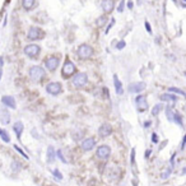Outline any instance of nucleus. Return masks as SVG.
<instances>
[{
	"label": "nucleus",
	"mask_w": 186,
	"mask_h": 186,
	"mask_svg": "<svg viewBox=\"0 0 186 186\" xmlns=\"http://www.w3.org/2000/svg\"><path fill=\"white\" fill-rule=\"evenodd\" d=\"M28 74H30V78L32 79L33 82H40V81H42V79H44L46 73H45V69L42 68V66L35 65V66H31V68H30Z\"/></svg>",
	"instance_id": "1"
},
{
	"label": "nucleus",
	"mask_w": 186,
	"mask_h": 186,
	"mask_svg": "<svg viewBox=\"0 0 186 186\" xmlns=\"http://www.w3.org/2000/svg\"><path fill=\"white\" fill-rule=\"evenodd\" d=\"M77 54L81 59H89L93 55V47L87 45V44H83V45H81L78 47Z\"/></svg>",
	"instance_id": "2"
},
{
	"label": "nucleus",
	"mask_w": 186,
	"mask_h": 186,
	"mask_svg": "<svg viewBox=\"0 0 186 186\" xmlns=\"http://www.w3.org/2000/svg\"><path fill=\"white\" fill-rule=\"evenodd\" d=\"M87 82H88V75L86 73H78V74H75L74 78H73V81H72L73 86L77 87V88H81V87L86 86Z\"/></svg>",
	"instance_id": "3"
},
{
	"label": "nucleus",
	"mask_w": 186,
	"mask_h": 186,
	"mask_svg": "<svg viewBox=\"0 0 186 186\" xmlns=\"http://www.w3.org/2000/svg\"><path fill=\"white\" fill-rule=\"evenodd\" d=\"M75 70H77V68H75V64H74L73 61H70V60H66V61H65V64L63 65L61 74H63V77L68 78V77L73 75V74L75 73Z\"/></svg>",
	"instance_id": "4"
},
{
	"label": "nucleus",
	"mask_w": 186,
	"mask_h": 186,
	"mask_svg": "<svg viewBox=\"0 0 186 186\" xmlns=\"http://www.w3.org/2000/svg\"><path fill=\"white\" fill-rule=\"evenodd\" d=\"M27 37H28V40H31V41H36V40L44 38L45 37V32L41 28H38V27H31L28 30Z\"/></svg>",
	"instance_id": "5"
},
{
	"label": "nucleus",
	"mask_w": 186,
	"mask_h": 186,
	"mask_svg": "<svg viewBox=\"0 0 186 186\" xmlns=\"http://www.w3.org/2000/svg\"><path fill=\"white\" fill-rule=\"evenodd\" d=\"M60 64V59L58 56H49L46 60H45V66L49 72H54L58 69V66Z\"/></svg>",
	"instance_id": "6"
},
{
	"label": "nucleus",
	"mask_w": 186,
	"mask_h": 186,
	"mask_svg": "<svg viewBox=\"0 0 186 186\" xmlns=\"http://www.w3.org/2000/svg\"><path fill=\"white\" fill-rule=\"evenodd\" d=\"M40 51H41V49H40L38 45H27L24 47V54L27 55L28 58H36L38 54H40Z\"/></svg>",
	"instance_id": "7"
},
{
	"label": "nucleus",
	"mask_w": 186,
	"mask_h": 186,
	"mask_svg": "<svg viewBox=\"0 0 186 186\" xmlns=\"http://www.w3.org/2000/svg\"><path fill=\"white\" fill-rule=\"evenodd\" d=\"M46 91H47V93H50V95H52V96H58L59 93L63 91V87L59 82H52V83H49L46 86Z\"/></svg>",
	"instance_id": "8"
},
{
	"label": "nucleus",
	"mask_w": 186,
	"mask_h": 186,
	"mask_svg": "<svg viewBox=\"0 0 186 186\" xmlns=\"http://www.w3.org/2000/svg\"><path fill=\"white\" fill-rule=\"evenodd\" d=\"M111 154V148L109 147V145H101V147H98L97 149V157L100 159H107Z\"/></svg>",
	"instance_id": "9"
},
{
	"label": "nucleus",
	"mask_w": 186,
	"mask_h": 186,
	"mask_svg": "<svg viewBox=\"0 0 186 186\" xmlns=\"http://www.w3.org/2000/svg\"><path fill=\"white\" fill-rule=\"evenodd\" d=\"M135 102H137V107H138V110L142 112V111H145L148 109V102H147V98H145V96H143V95H140V96H138L137 97V100H135Z\"/></svg>",
	"instance_id": "10"
},
{
	"label": "nucleus",
	"mask_w": 186,
	"mask_h": 186,
	"mask_svg": "<svg viewBox=\"0 0 186 186\" xmlns=\"http://www.w3.org/2000/svg\"><path fill=\"white\" fill-rule=\"evenodd\" d=\"M95 145H96V140L95 139H93V138H87V139H84L82 142L81 147H82L83 151L88 152V151H92L93 148H95Z\"/></svg>",
	"instance_id": "11"
},
{
	"label": "nucleus",
	"mask_w": 186,
	"mask_h": 186,
	"mask_svg": "<svg viewBox=\"0 0 186 186\" xmlns=\"http://www.w3.org/2000/svg\"><path fill=\"white\" fill-rule=\"evenodd\" d=\"M145 87L147 86H145L144 82H137V83H133V84L129 86V91L131 93H140L145 89Z\"/></svg>",
	"instance_id": "12"
},
{
	"label": "nucleus",
	"mask_w": 186,
	"mask_h": 186,
	"mask_svg": "<svg viewBox=\"0 0 186 186\" xmlns=\"http://www.w3.org/2000/svg\"><path fill=\"white\" fill-rule=\"evenodd\" d=\"M111 133H112V128H111L110 124H103V125H101L100 129H98V134H100V137H102V138H106V137L111 135Z\"/></svg>",
	"instance_id": "13"
},
{
	"label": "nucleus",
	"mask_w": 186,
	"mask_h": 186,
	"mask_svg": "<svg viewBox=\"0 0 186 186\" xmlns=\"http://www.w3.org/2000/svg\"><path fill=\"white\" fill-rule=\"evenodd\" d=\"M2 102H3V105H5L7 107H9V109L14 110L17 107L16 100H14V97H12V96H3L2 97Z\"/></svg>",
	"instance_id": "14"
},
{
	"label": "nucleus",
	"mask_w": 186,
	"mask_h": 186,
	"mask_svg": "<svg viewBox=\"0 0 186 186\" xmlns=\"http://www.w3.org/2000/svg\"><path fill=\"white\" fill-rule=\"evenodd\" d=\"M101 7L106 14H110L114 9V2L112 0H101Z\"/></svg>",
	"instance_id": "15"
},
{
	"label": "nucleus",
	"mask_w": 186,
	"mask_h": 186,
	"mask_svg": "<svg viewBox=\"0 0 186 186\" xmlns=\"http://www.w3.org/2000/svg\"><path fill=\"white\" fill-rule=\"evenodd\" d=\"M0 123L4 125L10 123V115L5 109H0Z\"/></svg>",
	"instance_id": "16"
},
{
	"label": "nucleus",
	"mask_w": 186,
	"mask_h": 186,
	"mask_svg": "<svg viewBox=\"0 0 186 186\" xmlns=\"http://www.w3.org/2000/svg\"><path fill=\"white\" fill-rule=\"evenodd\" d=\"M114 84H115L116 93H117L119 96H121L123 93H124V89H123V84H121V82H120V81H119L117 75H114Z\"/></svg>",
	"instance_id": "17"
},
{
	"label": "nucleus",
	"mask_w": 186,
	"mask_h": 186,
	"mask_svg": "<svg viewBox=\"0 0 186 186\" xmlns=\"http://www.w3.org/2000/svg\"><path fill=\"white\" fill-rule=\"evenodd\" d=\"M161 101H163V102H176L177 97L175 95H171V93H163V95H161Z\"/></svg>",
	"instance_id": "18"
},
{
	"label": "nucleus",
	"mask_w": 186,
	"mask_h": 186,
	"mask_svg": "<svg viewBox=\"0 0 186 186\" xmlns=\"http://www.w3.org/2000/svg\"><path fill=\"white\" fill-rule=\"evenodd\" d=\"M13 129H14L16 134H17V137H18V139H19V138L22 137V133H23V129H24L23 124H22L21 121H17L14 125H13Z\"/></svg>",
	"instance_id": "19"
},
{
	"label": "nucleus",
	"mask_w": 186,
	"mask_h": 186,
	"mask_svg": "<svg viewBox=\"0 0 186 186\" xmlns=\"http://www.w3.org/2000/svg\"><path fill=\"white\" fill-rule=\"evenodd\" d=\"M22 5L26 10H31L36 5V0H22Z\"/></svg>",
	"instance_id": "20"
},
{
	"label": "nucleus",
	"mask_w": 186,
	"mask_h": 186,
	"mask_svg": "<svg viewBox=\"0 0 186 186\" xmlns=\"http://www.w3.org/2000/svg\"><path fill=\"white\" fill-rule=\"evenodd\" d=\"M55 151H54V148L52 147H49L47 148V161L50 162V163H52L54 162V159H55Z\"/></svg>",
	"instance_id": "21"
},
{
	"label": "nucleus",
	"mask_w": 186,
	"mask_h": 186,
	"mask_svg": "<svg viewBox=\"0 0 186 186\" xmlns=\"http://www.w3.org/2000/svg\"><path fill=\"white\" fill-rule=\"evenodd\" d=\"M168 92H172V93H176V95H181V96L186 97V92H184L182 89L176 88V87H170V88H168Z\"/></svg>",
	"instance_id": "22"
},
{
	"label": "nucleus",
	"mask_w": 186,
	"mask_h": 186,
	"mask_svg": "<svg viewBox=\"0 0 186 186\" xmlns=\"http://www.w3.org/2000/svg\"><path fill=\"white\" fill-rule=\"evenodd\" d=\"M174 121H175L179 126H181V128L184 126V124H182V117H181V115H180L179 112H175V114H174Z\"/></svg>",
	"instance_id": "23"
},
{
	"label": "nucleus",
	"mask_w": 186,
	"mask_h": 186,
	"mask_svg": "<svg viewBox=\"0 0 186 186\" xmlns=\"http://www.w3.org/2000/svg\"><path fill=\"white\" fill-rule=\"evenodd\" d=\"M174 114H175V112L172 111V109L168 106V107L166 109V116H167V119H168L170 121H174Z\"/></svg>",
	"instance_id": "24"
},
{
	"label": "nucleus",
	"mask_w": 186,
	"mask_h": 186,
	"mask_svg": "<svg viewBox=\"0 0 186 186\" xmlns=\"http://www.w3.org/2000/svg\"><path fill=\"white\" fill-rule=\"evenodd\" d=\"M0 138H2L5 143H9L10 142V138H9V135L7 134V131H4L3 129H0Z\"/></svg>",
	"instance_id": "25"
},
{
	"label": "nucleus",
	"mask_w": 186,
	"mask_h": 186,
	"mask_svg": "<svg viewBox=\"0 0 186 186\" xmlns=\"http://www.w3.org/2000/svg\"><path fill=\"white\" fill-rule=\"evenodd\" d=\"M161 110H162V105H161V103L156 105L152 109V115H153V116H157V115L159 114V111H161Z\"/></svg>",
	"instance_id": "26"
},
{
	"label": "nucleus",
	"mask_w": 186,
	"mask_h": 186,
	"mask_svg": "<svg viewBox=\"0 0 186 186\" xmlns=\"http://www.w3.org/2000/svg\"><path fill=\"white\" fill-rule=\"evenodd\" d=\"M106 21H107V18H106L105 16H103V17H100V18L97 19V26H100V27H102V26H105Z\"/></svg>",
	"instance_id": "27"
},
{
	"label": "nucleus",
	"mask_w": 186,
	"mask_h": 186,
	"mask_svg": "<svg viewBox=\"0 0 186 186\" xmlns=\"http://www.w3.org/2000/svg\"><path fill=\"white\" fill-rule=\"evenodd\" d=\"M124 7H125V0H121L120 4H119V7H117V12L119 13H123L124 12Z\"/></svg>",
	"instance_id": "28"
},
{
	"label": "nucleus",
	"mask_w": 186,
	"mask_h": 186,
	"mask_svg": "<svg viewBox=\"0 0 186 186\" xmlns=\"http://www.w3.org/2000/svg\"><path fill=\"white\" fill-rule=\"evenodd\" d=\"M56 156H58V158L61 159L63 163H68V162H66V159H65V157L63 156V152H61V151H58V152H56Z\"/></svg>",
	"instance_id": "29"
},
{
	"label": "nucleus",
	"mask_w": 186,
	"mask_h": 186,
	"mask_svg": "<svg viewBox=\"0 0 186 186\" xmlns=\"http://www.w3.org/2000/svg\"><path fill=\"white\" fill-rule=\"evenodd\" d=\"M14 148H16V151H18V152H19V153H21V154H22V156L26 158V159H28V156L26 154V153H24V152H23V151H22V149L18 147V145H14Z\"/></svg>",
	"instance_id": "30"
},
{
	"label": "nucleus",
	"mask_w": 186,
	"mask_h": 186,
	"mask_svg": "<svg viewBox=\"0 0 186 186\" xmlns=\"http://www.w3.org/2000/svg\"><path fill=\"white\" fill-rule=\"evenodd\" d=\"M130 161H131V165H134V163H135V149H134V148H133V151H131Z\"/></svg>",
	"instance_id": "31"
},
{
	"label": "nucleus",
	"mask_w": 186,
	"mask_h": 186,
	"mask_svg": "<svg viewBox=\"0 0 186 186\" xmlns=\"http://www.w3.org/2000/svg\"><path fill=\"white\" fill-rule=\"evenodd\" d=\"M12 168L14 170V171H18V170L21 168V165H19L18 162H13V165H12Z\"/></svg>",
	"instance_id": "32"
},
{
	"label": "nucleus",
	"mask_w": 186,
	"mask_h": 186,
	"mask_svg": "<svg viewBox=\"0 0 186 186\" xmlns=\"http://www.w3.org/2000/svg\"><path fill=\"white\" fill-rule=\"evenodd\" d=\"M54 176L58 177V179H60V180L63 179V175L60 174V171H59V170H54Z\"/></svg>",
	"instance_id": "33"
},
{
	"label": "nucleus",
	"mask_w": 186,
	"mask_h": 186,
	"mask_svg": "<svg viewBox=\"0 0 186 186\" xmlns=\"http://www.w3.org/2000/svg\"><path fill=\"white\" fill-rule=\"evenodd\" d=\"M125 45H126L125 41H120V42H119V45H117V50H123L125 47Z\"/></svg>",
	"instance_id": "34"
},
{
	"label": "nucleus",
	"mask_w": 186,
	"mask_h": 186,
	"mask_svg": "<svg viewBox=\"0 0 186 186\" xmlns=\"http://www.w3.org/2000/svg\"><path fill=\"white\" fill-rule=\"evenodd\" d=\"M145 30H147L149 33H152V27H151V24L148 21H145Z\"/></svg>",
	"instance_id": "35"
},
{
	"label": "nucleus",
	"mask_w": 186,
	"mask_h": 186,
	"mask_svg": "<svg viewBox=\"0 0 186 186\" xmlns=\"http://www.w3.org/2000/svg\"><path fill=\"white\" fill-rule=\"evenodd\" d=\"M170 175H171V168H168V170H167V171L165 172V174L162 175V179H167V177H168Z\"/></svg>",
	"instance_id": "36"
},
{
	"label": "nucleus",
	"mask_w": 186,
	"mask_h": 186,
	"mask_svg": "<svg viewBox=\"0 0 186 186\" xmlns=\"http://www.w3.org/2000/svg\"><path fill=\"white\" fill-rule=\"evenodd\" d=\"M152 142L153 143H158V137H157V134H156V133H153V134H152Z\"/></svg>",
	"instance_id": "37"
},
{
	"label": "nucleus",
	"mask_w": 186,
	"mask_h": 186,
	"mask_svg": "<svg viewBox=\"0 0 186 186\" xmlns=\"http://www.w3.org/2000/svg\"><path fill=\"white\" fill-rule=\"evenodd\" d=\"M186 147V134H185V137H184V139H182V144H181V149H184Z\"/></svg>",
	"instance_id": "38"
},
{
	"label": "nucleus",
	"mask_w": 186,
	"mask_h": 186,
	"mask_svg": "<svg viewBox=\"0 0 186 186\" xmlns=\"http://www.w3.org/2000/svg\"><path fill=\"white\" fill-rule=\"evenodd\" d=\"M114 23H115V19H112V22L109 24V27H107V30H106V33H109V31L111 30V27H112V26H114Z\"/></svg>",
	"instance_id": "39"
},
{
	"label": "nucleus",
	"mask_w": 186,
	"mask_h": 186,
	"mask_svg": "<svg viewBox=\"0 0 186 186\" xmlns=\"http://www.w3.org/2000/svg\"><path fill=\"white\" fill-rule=\"evenodd\" d=\"M133 7H134V3H133L131 0H129V2H128V8H129V9H133Z\"/></svg>",
	"instance_id": "40"
},
{
	"label": "nucleus",
	"mask_w": 186,
	"mask_h": 186,
	"mask_svg": "<svg viewBox=\"0 0 186 186\" xmlns=\"http://www.w3.org/2000/svg\"><path fill=\"white\" fill-rule=\"evenodd\" d=\"M144 126H145V128H149V126H151V121H145V123H144Z\"/></svg>",
	"instance_id": "41"
},
{
	"label": "nucleus",
	"mask_w": 186,
	"mask_h": 186,
	"mask_svg": "<svg viewBox=\"0 0 186 186\" xmlns=\"http://www.w3.org/2000/svg\"><path fill=\"white\" fill-rule=\"evenodd\" d=\"M149 156H151V151H149V149H148V151H147V152H145V158H148V157H149Z\"/></svg>",
	"instance_id": "42"
},
{
	"label": "nucleus",
	"mask_w": 186,
	"mask_h": 186,
	"mask_svg": "<svg viewBox=\"0 0 186 186\" xmlns=\"http://www.w3.org/2000/svg\"><path fill=\"white\" fill-rule=\"evenodd\" d=\"M182 174H184V175H185V174H186V167H185V168H184V170H182Z\"/></svg>",
	"instance_id": "43"
},
{
	"label": "nucleus",
	"mask_w": 186,
	"mask_h": 186,
	"mask_svg": "<svg viewBox=\"0 0 186 186\" xmlns=\"http://www.w3.org/2000/svg\"><path fill=\"white\" fill-rule=\"evenodd\" d=\"M0 65H3V58H0Z\"/></svg>",
	"instance_id": "44"
},
{
	"label": "nucleus",
	"mask_w": 186,
	"mask_h": 186,
	"mask_svg": "<svg viewBox=\"0 0 186 186\" xmlns=\"http://www.w3.org/2000/svg\"><path fill=\"white\" fill-rule=\"evenodd\" d=\"M2 75H3V72H2V69H0V79H2Z\"/></svg>",
	"instance_id": "45"
},
{
	"label": "nucleus",
	"mask_w": 186,
	"mask_h": 186,
	"mask_svg": "<svg viewBox=\"0 0 186 186\" xmlns=\"http://www.w3.org/2000/svg\"><path fill=\"white\" fill-rule=\"evenodd\" d=\"M182 2H184V3H186V0H182Z\"/></svg>",
	"instance_id": "46"
},
{
	"label": "nucleus",
	"mask_w": 186,
	"mask_h": 186,
	"mask_svg": "<svg viewBox=\"0 0 186 186\" xmlns=\"http://www.w3.org/2000/svg\"><path fill=\"white\" fill-rule=\"evenodd\" d=\"M185 77H186V73H185Z\"/></svg>",
	"instance_id": "47"
}]
</instances>
